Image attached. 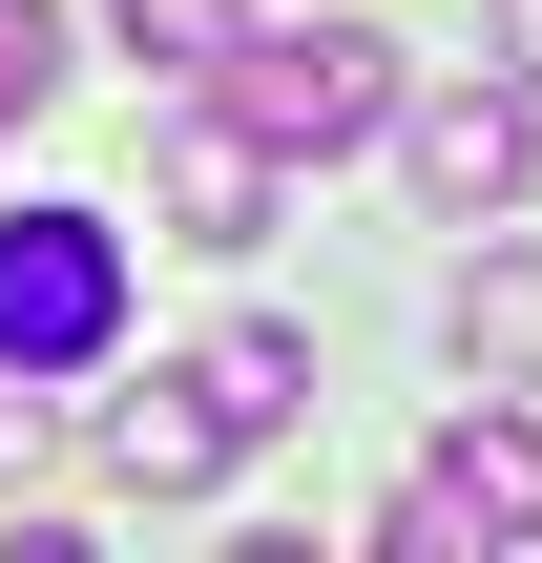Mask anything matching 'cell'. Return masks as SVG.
Listing matches in <instances>:
<instances>
[{
	"mask_svg": "<svg viewBox=\"0 0 542 563\" xmlns=\"http://www.w3.org/2000/svg\"><path fill=\"white\" fill-rule=\"evenodd\" d=\"M397 167H418L439 230H480V209H522L542 125H522V84H418V104H397Z\"/></svg>",
	"mask_w": 542,
	"mask_h": 563,
	"instance_id": "5",
	"label": "cell"
},
{
	"mask_svg": "<svg viewBox=\"0 0 542 563\" xmlns=\"http://www.w3.org/2000/svg\"><path fill=\"white\" fill-rule=\"evenodd\" d=\"M104 460H125V481H146V501H209V481H230V460H251V439H230V418H209V376H146V397H125V418H104Z\"/></svg>",
	"mask_w": 542,
	"mask_h": 563,
	"instance_id": "6",
	"label": "cell"
},
{
	"mask_svg": "<svg viewBox=\"0 0 542 563\" xmlns=\"http://www.w3.org/2000/svg\"><path fill=\"white\" fill-rule=\"evenodd\" d=\"M501 63H542V0H501Z\"/></svg>",
	"mask_w": 542,
	"mask_h": 563,
	"instance_id": "11",
	"label": "cell"
},
{
	"mask_svg": "<svg viewBox=\"0 0 542 563\" xmlns=\"http://www.w3.org/2000/svg\"><path fill=\"white\" fill-rule=\"evenodd\" d=\"M188 376H209V418H230V439H272V418H313V334H272V313H251V334H209Z\"/></svg>",
	"mask_w": 542,
	"mask_h": 563,
	"instance_id": "7",
	"label": "cell"
},
{
	"mask_svg": "<svg viewBox=\"0 0 542 563\" xmlns=\"http://www.w3.org/2000/svg\"><path fill=\"white\" fill-rule=\"evenodd\" d=\"M42 104H63V21H42V0H0V125H42Z\"/></svg>",
	"mask_w": 542,
	"mask_h": 563,
	"instance_id": "10",
	"label": "cell"
},
{
	"mask_svg": "<svg viewBox=\"0 0 542 563\" xmlns=\"http://www.w3.org/2000/svg\"><path fill=\"white\" fill-rule=\"evenodd\" d=\"M209 84H230V104H251V125H272V146H292V167H334V146H376V125H397V104H418V84H397V42H376V21H272V42H230V63H209Z\"/></svg>",
	"mask_w": 542,
	"mask_h": 563,
	"instance_id": "1",
	"label": "cell"
},
{
	"mask_svg": "<svg viewBox=\"0 0 542 563\" xmlns=\"http://www.w3.org/2000/svg\"><path fill=\"white\" fill-rule=\"evenodd\" d=\"M146 188H167V230H188V251H272V188H292V146H272V125L209 84V104L146 146Z\"/></svg>",
	"mask_w": 542,
	"mask_h": 563,
	"instance_id": "4",
	"label": "cell"
},
{
	"mask_svg": "<svg viewBox=\"0 0 542 563\" xmlns=\"http://www.w3.org/2000/svg\"><path fill=\"white\" fill-rule=\"evenodd\" d=\"M522 522H542V418H522V397H480V418L418 460V501H397L376 543H397V563H439V543H522Z\"/></svg>",
	"mask_w": 542,
	"mask_h": 563,
	"instance_id": "3",
	"label": "cell"
},
{
	"mask_svg": "<svg viewBox=\"0 0 542 563\" xmlns=\"http://www.w3.org/2000/svg\"><path fill=\"white\" fill-rule=\"evenodd\" d=\"M460 376H480V397H501V376H542V251L460 272Z\"/></svg>",
	"mask_w": 542,
	"mask_h": 563,
	"instance_id": "8",
	"label": "cell"
},
{
	"mask_svg": "<svg viewBox=\"0 0 542 563\" xmlns=\"http://www.w3.org/2000/svg\"><path fill=\"white\" fill-rule=\"evenodd\" d=\"M104 334H125V230L0 209V376H104Z\"/></svg>",
	"mask_w": 542,
	"mask_h": 563,
	"instance_id": "2",
	"label": "cell"
},
{
	"mask_svg": "<svg viewBox=\"0 0 542 563\" xmlns=\"http://www.w3.org/2000/svg\"><path fill=\"white\" fill-rule=\"evenodd\" d=\"M104 42H125V63H188V84H209V63L251 42V0H104Z\"/></svg>",
	"mask_w": 542,
	"mask_h": 563,
	"instance_id": "9",
	"label": "cell"
}]
</instances>
